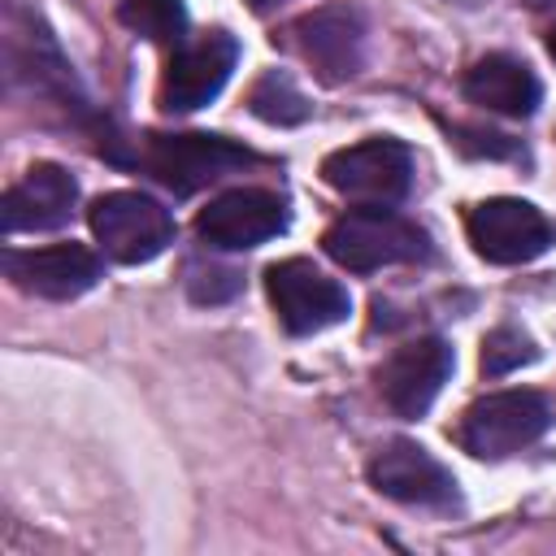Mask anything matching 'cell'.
<instances>
[{
	"label": "cell",
	"mask_w": 556,
	"mask_h": 556,
	"mask_svg": "<svg viewBox=\"0 0 556 556\" xmlns=\"http://www.w3.org/2000/svg\"><path fill=\"white\" fill-rule=\"evenodd\" d=\"M321 248L334 265L352 269V274H374V269H391V265H413L430 256V239L417 222L391 213L387 204H369V208H352L343 217H334L321 235Z\"/></svg>",
	"instance_id": "obj_1"
},
{
	"label": "cell",
	"mask_w": 556,
	"mask_h": 556,
	"mask_svg": "<svg viewBox=\"0 0 556 556\" xmlns=\"http://www.w3.org/2000/svg\"><path fill=\"white\" fill-rule=\"evenodd\" d=\"M91 235L117 265H148L174 243V217L143 191H104L87 208Z\"/></svg>",
	"instance_id": "obj_2"
},
{
	"label": "cell",
	"mask_w": 556,
	"mask_h": 556,
	"mask_svg": "<svg viewBox=\"0 0 556 556\" xmlns=\"http://www.w3.org/2000/svg\"><path fill=\"white\" fill-rule=\"evenodd\" d=\"M547 421H552L547 400L539 391L513 387V391H491L473 400L456 426V439L478 460H504L526 443H534L547 430Z\"/></svg>",
	"instance_id": "obj_3"
},
{
	"label": "cell",
	"mask_w": 556,
	"mask_h": 556,
	"mask_svg": "<svg viewBox=\"0 0 556 556\" xmlns=\"http://www.w3.org/2000/svg\"><path fill=\"white\" fill-rule=\"evenodd\" d=\"M256 161L252 148L226 139V135H204V130H187V135H148L143 148V165L174 191V195H191L208 182H222L226 174H239Z\"/></svg>",
	"instance_id": "obj_4"
},
{
	"label": "cell",
	"mask_w": 556,
	"mask_h": 556,
	"mask_svg": "<svg viewBox=\"0 0 556 556\" xmlns=\"http://www.w3.org/2000/svg\"><path fill=\"white\" fill-rule=\"evenodd\" d=\"M321 178L343 200L361 204H395L413 187V152L400 139H361L321 161Z\"/></svg>",
	"instance_id": "obj_5"
},
{
	"label": "cell",
	"mask_w": 556,
	"mask_h": 556,
	"mask_svg": "<svg viewBox=\"0 0 556 556\" xmlns=\"http://www.w3.org/2000/svg\"><path fill=\"white\" fill-rule=\"evenodd\" d=\"M265 291H269V304H274L278 321L291 334H321V330L339 326L352 308L348 291L304 256L274 261L265 269Z\"/></svg>",
	"instance_id": "obj_6"
},
{
	"label": "cell",
	"mask_w": 556,
	"mask_h": 556,
	"mask_svg": "<svg viewBox=\"0 0 556 556\" xmlns=\"http://www.w3.org/2000/svg\"><path fill=\"white\" fill-rule=\"evenodd\" d=\"M469 243L491 265H526L552 248V222L517 195H491L465 217Z\"/></svg>",
	"instance_id": "obj_7"
},
{
	"label": "cell",
	"mask_w": 556,
	"mask_h": 556,
	"mask_svg": "<svg viewBox=\"0 0 556 556\" xmlns=\"http://www.w3.org/2000/svg\"><path fill=\"white\" fill-rule=\"evenodd\" d=\"M239 65V43L230 30H208L195 43H178L161 78V109L165 113H195L230 83Z\"/></svg>",
	"instance_id": "obj_8"
},
{
	"label": "cell",
	"mask_w": 556,
	"mask_h": 556,
	"mask_svg": "<svg viewBox=\"0 0 556 556\" xmlns=\"http://www.w3.org/2000/svg\"><path fill=\"white\" fill-rule=\"evenodd\" d=\"M282 230H287V204L265 187H230L195 213V235L222 252L256 248Z\"/></svg>",
	"instance_id": "obj_9"
},
{
	"label": "cell",
	"mask_w": 556,
	"mask_h": 556,
	"mask_svg": "<svg viewBox=\"0 0 556 556\" xmlns=\"http://www.w3.org/2000/svg\"><path fill=\"white\" fill-rule=\"evenodd\" d=\"M369 482L378 495L413 508H452L456 504V478L452 469L430 456L413 439H391L369 460Z\"/></svg>",
	"instance_id": "obj_10"
},
{
	"label": "cell",
	"mask_w": 556,
	"mask_h": 556,
	"mask_svg": "<svg viewBox=\"0 0 556 556\" xmlns=\"http://www.w3.org/2000/svg\"><path fill=\"white\" fill-rule=\"evenodd\" d=\"M452 365H456V356H452V348L443 343V339H413V343H404V348H395L387 361H382V369H378V391H382V400L391 404V413H400V417H421L434 400H439V391H443V382L452 378Z\"/></svg>",
	"instance_id": "obj_11"
},
{
	"label": "cell",
	"mask_w": 556,
	"mask_h": 556,
	"mask_svg": "<svg viewBox=\"0 0 556 556\" xmlns=\"http://www.w3.org/2000/svg\"><path fill=\"white\" fill-rule=\"evenodd\" d=\"M78 204V182L70 169L39 161L30 165L0 200V230L4 235H35V230H56L70 222Z\"/></svg>",
	"instance_id": "obj_12"
},
{
	"label": "cell",
	"mask_w": 556,
	"mask_h": 556,
	"mask_svg": "<svg viewBox=\"0 0 556 556\" xmlns=\"http://www.w3.org/2000/svg\"><path fill=\"white\" fill-rule=\"evenodd\" d=\"M295 43L321 83H343L365 61V22L352 4H321L295 26Z\"/></svg>",
	"instance_id": "obj_13"
},
{
	"label": "cell",
	"mask_w": 556,
	"mask_h": 556,
	"mask_svg": "<svg viewBox=\"0 0 556 556\" xmlns=\"http://www.w3.org/2000/svg\"><path fill=\"white\" fill-rule=\"evenodd\" d=\"M13 287L39 300H78L100 282V256L83 243H48L30 252H4Z\"/></svg>",
	"instance_id": "obj_14"
},
{
	"label": "cell",
	"mask_w": 556,
	"mask_h": 556,
	"mask_svg": "<svg viewBox=\"0 0 556 556\" xmlns=\"http://www.w3.org/2000/svg\"><path fill=\"white\" fill-rule=\"evenodd\" d=\"M465 100L486 109V113H504V117H530L543 100V87L534 78V70L521 56L508 52H486L465 70Z\"/></svg>",
	"instance_id": "obj_15"
},
{
	"label": "cell",
	"mask_w": 556,
	"mask_h": 556,
	"mask_svg": "<svg viewBox=\"0 0 556 556\" xmlns=\"http://www.w3.org/2000/svg\"><path fill=\"white\" fill-rule=\"evenodd\" d=\"M248 109H252V117H261L269 126H300L313 113L308 96L295 87V78L287 70H265L248 91Z\"/></svg>",
	"instance_id": "obj_16"
},
{
	"label": "cell",
	"mask_w": 556,
	"mask_h": 556,
	"mask_svg": "<svg viewBox=\"0 0 556 556\" xmlns=\"http://www.w3.org/2000/svg\"><path fill=\"white\" fill-rule=\"evenodd\" d=\"M117 17H122L126 30H135L148 43H161V48H178L182 35H187L182 0H122Z\"/></svg>",
	"instance_id": "obj_17"
},
{
	"label": "cell",
	"mask_w": 556,
	"mask_h": 556,
	"mask_svg": "<svg viewBox=\"0 0 556 556\" xmlns=\"http://www.w3.org/2000/svg\"><path fill=\"white\" fill-rule=\"evenodd\" d=\"M539 352L530 343V334H521L517 326H495L486 339H482V374L486 378H500V374H513L517 365H530Z\"/></svg>",
	"instance_id": "obj_18"
},
{
	"label": "cell",
	"mask_w": 556,
	"mask_h": 556,
	"mask_svg": "<svg viewBox=\"0 0 556 556\" xmlns=\"http://www.w3.org/2000/svg\"><path fill=\"white\" fill-rule=\"evenodd\" d=\"M239 282L243 278L235 269H217V265H208V269L191 265L187 269V291H191L195 304H222V300H230L239 291Z\"/></svg>",
	"instance_id": "obj_19"
},
{
	"label": "cell",
	"mask_w": 556,
	"mask_h": 556,
	"mask_svg": "<svg viewBox=\"0 0 556 556\" xmlns=\"http://www.w3.org/2000/svg\"><path fill=\"white\" fill-rule=\"evenodd\" d=\"M248 4H252V9H256V13H269V9H278V4H282V0H248Z\"/></svg>",
	"instance_id": "obj_20"
},
{
	"label": "cell",
	"mask_w": 556,
	"mask_h": 556,
	"mask_svg": "<svg viewBox=\"0 0 556 556\" xmlns=\"http://www.w3.org/2000/svg\"><path fill=\"white\" fill-rule=\"evenodd\" d=\"M547 56H552V61H556V26H552V30H547Z\"/></svg>",
	"instance_id": "obj_21"
},
{
	"label": "cell",
	"mask_w": 556,
	"mask_h": 556,
	"mask_svg": "<svg viewBox=\"0 0 556 556\" xmlns=\"http://www.w3.org/2000/svg\"><path fill=\"white\" fill-rule=\"evenodd\" d=\"M521 4H530V9H556V0H521Z\"/></svg>",
	"instance_id": "obj_22"
}]
</instances>
